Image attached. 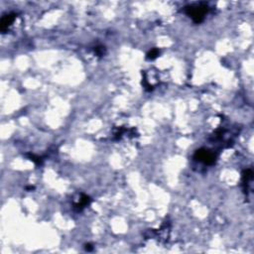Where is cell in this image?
<instances>
[{
    "mask_svg": "<svg viewBox=\"0 0 254 254\" xmlns=\"http://www.w3.org/2000/svg\"><path fill=\"white\" fill-rule=\"evenodd\" d=\"M186 13L194 20L196 23H201L205 19L206 14L209 11V7L206 4H199V5H192L188 6L185 9Z\"/></svg>",
    "mask_w": 254,
    "mask_h": 254,
    "instance_id": "cell-1",
    "label": "cell"
},
{
    "mask_svg": "<svg viewBox=\"0 0 254 254\" xmlns=\"http://www.w3.org/2000/svg\"><path fill=\"white\" fill-rule=\"evenodd\" d=\"M194 158L197 161L202 162V163L207 164V165H211L215 162L216 156L213 152L206 150V149H199L196 151V153L194 155Z\"/></svg>",
    "mask_w": 254,
    "mask_h": 254,
    "instance_id": "cell-2",
    "label": "cell"
},
{
    "mask_svg": "<svg viewBox=\"0 0 254 254\" xmlns=\"http://www.w3.org/2000/svg\"><path fill=\"white\" fill-rule=\"evenodd\" d=\"M15 18H16V15H15L14 13L3 16L1 21H0V30H1L2 32H5V30H6L10 25L14 22Z\"/></svg>",
    "mask_w": 254,
    "mask_h": 254,
    "instance_id": "cell-3",
    "label": "cell"
},
{
    "mask_svg": "<svg viewBox=\"0 0 254 254\" xmlns=\"http://www.w3.org/2000/svg\"><path fill=\"white\" fill-rule=\"evenodd\" d=\"M89 202H90L89 197L88 196H85V195H83L82 199H80V202H79L78 205H75V206H77L79 210H82L83 207H84L85 206H88L89 204Z\"/></svg>",
    "mask_w": 254,
    "mask_h": 254,
    "instance_id": "cell-4",
    "label": "cell"
},
{
    "mask_svg": "<svg viewBox=\"0 0 254 254\" xmlns=\"http://www.w3.org/2000/svg\"><path fill=\"white\" fill-rule=\"evenodd\" d=\"M159 56V50L158 49H152L150 52L147 54V59L154 60Z\"/></svg>",
    "mask_w": 254,
    "mask_h": 254,
    "instance_id": "cell-5",
    "label": "cell"
},
{
    "mask_svg": "<svg viewBox=\"0 0 254 254\" xmlns=\"http://www.w3.org/2000/svg\"><path fill=\"white\" fill-rule=\"evenodd\" d=\"M96 53H98V55H102L103 54L102 47H98V48H96Z\"/></svg>",
    "mask_w": 254,
    "mask_h": 254,
    "instance_id": "cell-6",
    "label": "cell"
},
{
    "mask_svg": "<svg viewBox=\"0 0 254 254\" xmlns=\"http://www.w3.org/2000/svg\"><path fill=\"white\" fill-rule=\"evenodd\" d=\"M85 249L89 251V250L93 249V247H91V245H90V244H86V245H85Z\"/></svg>",
    "mask_w": 254,
    "mask_h": 254,
    "instance_id": "cell-7",
    "label": "cell"
}]
</instances>
